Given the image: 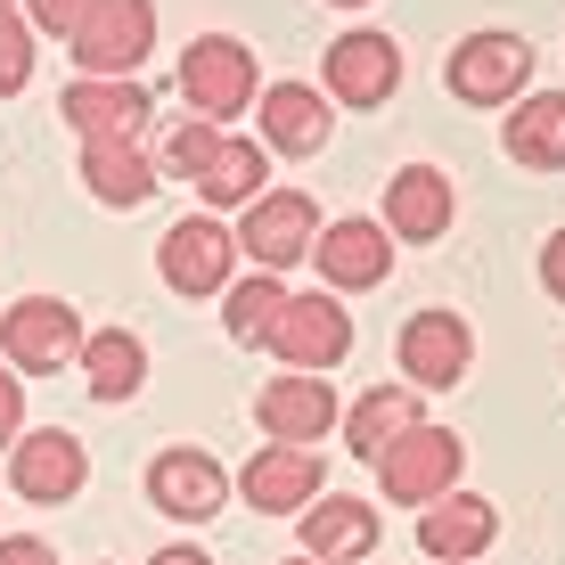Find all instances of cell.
I'll return each instance as SVG.
<instances>
[{
  "label": "cell",
  "instance_id": "6da1fadb",
  "mask_svg": "<svg viewBox=\"0 0 565 565\" xmlns=\"http://www.w3.org/2000/svg\"><path fill=\"white\" fill-rule=\"evenodd\" d=\"M66 50L90 83H140V66L156 50V0H90V17L74 25Z\"/></svg>",
  "mask_w": 565,
  "mask_h": 565
},
{
  "label": "cell",
  "instance_id": "7a4b0ae2",
  "mask_svg": "<svg viewBox=\"0 0 565 565\" xmlns=\"http://www.w3.org/2000/svg\"><path fill=\"white\" fill-rule=\"evenodd\" d=\"M524 83H533V50H524V33H467V42L443 57V90H451L459 107H516Z\"/></svg>",
  "mask_w": 565,
  "mask_h": 565
},
{
  "label": "cell",
  "instance_id": "3957f363",
  "mask_svg": "<svg viewBox=\"0 0 565 565\" xmlns=\"http://www.w3.org/2000/svg\"><path fill=\"white\" fill-rule=\"evenodd\" d=\"M181 99L205 115V124H230V115H246V99H263V66L246 42H230V33H198V42L181 50Z\"/></svg>",
  "mask_w": 565,
  "mask_h": 565
},
{
  "label": "cell",
  "instance_id": "277c9868",
  "mask_svg": "<svg viewBox=\"0 0 565 565\" xmlns=\"http://www.w3.org/2000/svg\"><path fill=\"white\" fill-rule=\"evenodd\" d=\"M459 467H467V443L451 435V426L418 418L394 451H377V492L394 500V509H426V500L459 492Z\"/></svg>",
  "mask_w": 565,
  "mask_h": 565
},
{
  "label": "cell",
  "instance_id": "5b68a950",
  "mask_svg": "<svg viewBox=\"0 0 565 565\" xmlns=\"http://www.w3.org/2000/svg\"><path fill=\"white\" fill-rule=\"evenodd\" d=\"M74 353H83V320H74V303L17 296L9 311H0V361H9L17 377H57Z\"/></svg>",
  "mask_w": 565,
  "mask_h": 565
},
{
  "label": "cell",
  "instance_id": "8992f818",
  "mask_svg": "<svg viewBox=\"0 0 565 565\" xmlns=\"http://www.w3.org/2000/svg\"><path fill=\"white\" fill-rule=\"evenodd\" d=\"M156 270H164L172 296H222V287L238 279V238H230L222 213H189V222L164 230V246H156Z\"/></svg>",
  "mask_w": 565,
  "mask_h": 565
},
{
  "label": "cell",
  "instance_id": "52a82bcc",
  "mask_svg": "<svg viewBox=\"0 0 565 565\" xmlns=\"http://www.w3.org/2000/svg\"><path fill=\"white\" fill-rule=\"evenodd\" d=\"M394 361H402L411 394H443V385H459L476 369V328L459 311H411L402 337H394Z\"/></svg>",
  "mask_w": 565,
  "mask_h": 565
},
{
  "label": "cell",
  "instance_id": "ba28073f",
  "mask_svg": "<svg viewBox=\"0 0 565 565\" xmlns=\"http://www.w3.org/2000/svg\"><path fill=\"white\" fill-rule=\"evenodd\" d=\"M148 509L181 516V524H213L230 509V467L213 451H198V443H172V451L148 459Z\"/></svg>",
  "mask_w": 565,
  "mask_h": 565
},
{
  "label": "cell",
  "instance_id": "9c48e42d",
  "mask_svg": "<svg viewBox=\"0 0 565 565\" xmlns=\"http://www.w3.org/2000/svg\"><path fill=\"white\" fill-rule=\"evenodd\" d=\"M230 238H238V255H255V270H270V279H279L287 263H311V238H320V205H311L303 189H263Z\"/></svg>",
  "mask_w": 565,
  "mask_h": 565
},
{
  "label": "cell",
  "instance_id": "30bf717a",
  "mask_svg": "<svg viewBox=\"0 0 565 565\" xmlns=\"http://www.w3.org/2000/svg\"><path fill=\"white\" fill-rule=\"evenodd\" d=\"M9 483H17V500H33V509H66V500L90 483V451L66 435V426H25V435L9 443Z\"/></svg>",
  "mask_w": 565,
  "mask_h": 565
},
{
  "label": "cell",
  "instance_id": "8fae6325",
  "mask_svg": "<svg viewBox=\"0 0 565 565\" xmlns=\"http://www.w3.org/2000/svg\"><path fill=\"white\" fill-rule=\"evenodd\" d=\"M402 90V50L385 42V33H337L320 57V99L328 107H385Z\"/></svg>",
  "mask_w": 565,
  "mask_h": 565
},
{
  "label": "cell",
  "instance_id": "7c38bea8",
  "mask_svg": "<svg viewBox=\"0 0 565 565\" xmlns=\"http://www.w3.org/2000/svg\"><path fill=\"white\" fill-rule=\"evenodd\" d=\"M337 418H344V402H337V385H328V377H296V369H279V377L255 385V426L270 443H303V451H320V443L337 435Z\"/></svg>",
  "mask_w": 565,
  "mask_h": 565
},
{
  "label": "cell",
  "instance_id": "4fadbf2b",
  "mask_svg": "<svg viewBox=\"0 0 565 565\" xmlns=\"http://www.w3.org/2000/svg\"><path fill=\"white\" fill-rule=\"evenodd\" d=\"M320 483H328L320 451H303V443H270V451H255L238 476H230V492H246L255 516H303L311 500H320Z\"/></svg>",
  "mask_w": 565,
  "mask_h": 565
},
{
  "label": "cell",
  "instance_id": "5bb4252c",
  "mask_svg": "<svg viewBox=\"0 0 565 565\" xmlns=\"http://www.w3.org/2000/svg\"><path fill=\"white\" fill-rule=\"evenodd\" d=\"M311 270H320V279L337 287V296L385 287V279H394V238H385V222H369V213L320 222V238H311Z\"/></svg>",
  "mask_w": 565,
  "mask_h": 565
},
{
  "label": "cell",
  "instance_id": "9a60e30c",
  "mask_svg": "<svg viewBox=\"0 0 565 565\" xmlns=\"http://www.w3.org/2000/svg\"><path fill=\"white\" fill-rule=\"evenodd\" d=\"M270 353L296 369V377H328V369L353 353V320H344L337 296H287L279 328H270Z\"/></svg>",
  "mask_w": 565,
  "mask_h": 565
},
{
  "label": "cell",
  "instance_id": "2e32d148",
  "mask_svg": "<svg viewBox=\"0 0 565 565\" xmlns=\"http://www.w3.org/2000/svg\"><path fill=\"white\" fill-rule=\"evenodd\" d=\"M492 541H500V509L483 492H443V500H426V516H418V550L435 565H476Z\"/></svg>",
  "mask_w": 565,
  "mask_h": 565
},
{
  "label": "cell",
  "instance_id": "e0dca14e",
  "mask_svg": "<svg viewBox=\"0 0 565 565\" xmlns=\"http://www.w3.org/2000/svg\"><path fill=\"white\" fill-rule=\"evenodd\" d=\"M451 172H435V164H402L394 181H385V238H411V246H435L443 230H451Z\"/></svg>",
  "mask_w": 565,
  "mask_h": 565
},
{
  "label": "cell",
  "instance_id": "ac0fdd59",
  "mask_svg": "<svg viewBox=\"0 0 565 565\" xmlns=\"http://www.w3.org/2000/svg\"><path fill=\"white\" fill-rule=\"evenodd\" d=\"M255 107H263V156H320L337 131V107L311 83H270Z\"/></svg>",
  "mask_w": 565,
  "mask_h": 565
},
{
  "label": "cell",
  "instance_id": "d6986e66",
  "mask_svg": "<svg viewBox=\"0 0 565 565\" xmlns=\"http://www.w3.org/2000/svg\"><path fill=\"white\" fill-rule=\"evenodd\" d=\"M377 524H385V516L369 509V500H353V492H320V500L296 516V533H303V557L353 565V557L377 550Z\"/></svg>",
  "mask_w": 565,
  "mask_h": 565
},
{
  "label": "cell",
  "instance_id": "ffe728a7",
  "mask_svg": "<svg viewBox=\"0 0 565 565\" xmlns=\"http://www.w3.org/2000/svg\"><path fill=\"white\" fill-rule=\"evenodd\" d=\"M57 115H66L83 140H140L148 90H140V83H90V74H74L66 99H57Z\"/></svg>",
  "mask_w": 565,
  "mask_h": 565
},
{
  "label": "cell",
  "instance_id": "44dd1931",
  "mask_svg": "<svg viewBox=\"0 0 565 565\" xmlns=\"http://www.w3.org/2000/svg\"><path fill=\"white\" fill-rule=\"evenodd\" d=\"M189 189L205 198V213H246V205L270 189V156H263V140H230V131H222Z\"/></svg>",
  "mask_w": 565,
  "mask_h": 565
},
{
  "label": "cell",
  "instance_id": "7402d4cb",
  "mask_svg": "<svg viewBox=\"0 0 565 565\" xmlns=\"http://www.w3.org/2000/svg\"><path fill=\"white\" fill-rule=\"evenodd\" d=\"M500 148L524 172H565V90H524L500 124Z\"/></svg>",
  "mask_w": 565,
  "mask_h": 565
},
{
  "label": "cell",
  "instance_id": "603a6c76",
  "mask_svg": "<svg viewBox=\"0 0 565 565\" xmlns=\"http://www.w3.org/2000/svg\"><path fill=\"white\" fill-rule=\"evenodd\" d=\"M74 369H83V385H90V402H131L148 385V344L131 337V328H90L83 337V353H74Z\"/></svg>",
  "mask_w": 565,
  "mask_h": 565
},
{
  "label": "cell",
  "instance_id": "cb8c5ba5",
  "mask_svg": "<svg viewBox=\"0 0 565 565\" xmlns=\"http://www.w3.org/2000/svg\"><path fill=\"white\" fill-rule=\"evenodd\" d=\"M418 402H426V394H411V385H369L353 411L337 418V426H344V451L377 467V451H394V443L418 426Z\"/></svg>",
  "mask_w": 565,
  "mask_h": 565
},
{
  "label": "cell",
  "instance_id": "d4e9b609",
  "mask_svg": "<svg viewBox=\"0 0 565 565\" xmlns=\"http://www.w3.org/2000/svg\"><path fill=\"white\" fill-rule=\"evenodd\" d=\"M83 181L99 205H148L156 198V164L140 156V140H83Z\"/></svg>",
  "mask_w": 565,
  "mask_h": 565
},
{
  "label": "cell",
  "instance_id": "484cf974",
  "mask_svg": "<svg viewBox=\"0 0 565 565\" xmlns=\"http://www.w3.org/2000/svg\"><path fill=\"white\" fill-rule=\"evenodd\" d=\"M279 311H287V287L270 279V270H255V279H230V287H222V328H230V344H270Z\"/></svg>",
  "mask_w": 565,
  "mask_h": 565
},
{
  "label": "cell",
  "instance_id": "4316f807",
  "mask_svg": "<svg viewBox=\"0 0 565 565\" xmlns=\"http://www.w3.org/2000/svg\"><path fill=\"white\" fill-rule=\"evenodd\" d=\"M25 83H33V25L25 9H0V99H17Z\"/></svg>",
  "mask_w": 565,
  "mask_h": 565
},
{
  "label": "cell",
  "instance_id": "83f0119b",
  "mask_svg": "<svg viewBox=\"0 0 565 565\" xmlns=\"http://www.w3.org/2000/svg\"><path fill=\"white\" fill-rule=\"evenodd\" d=\"M213 140H222V131H213V124H172V131H164V172H181V181H198V164L213 156Z\"/></svg>",
  "mask_w": 565,
  "mask_h": 565
},
{
  "label": "cell",
  "instance_id": "f1b7e54d",
  "mask_svg": "<svg viewBox=\"0 0 565 565\" xmlns=\"http://www.w3.org/2000/svg\"><path fill=\"white\" fill-rule=\"evenodd\" d=\"M90 17V0H25V25H33V42H74V25Z\"/></svg>",
  "mask_w": 565,
  "mask_h": 565
},
{
  "label": "cell",
  "instance_id": "f546056e",
  "mask_svg": "<svg viewBox=\"0 0 565 565\" xmlns=\"http://www.w3.org/2000/svg\"><path fill=\"white\" fill-rule=\"evenodd\" d=\"M17 435H25V377L0 361V443H17Z\"/></svg>",
  "mask_w": 565,
  "mask_h": 565
},
{
  "label": "cell",
  "instance_id": "4dcf8cb0",
  "mask_svg": "<svg viewBox=\"0 0 565 565\" xmlns=\"http://www.w3.org/2000/svg\"><path fill=\"white\" fill-rule=\"evenodd\" d=\"M0 565H57V550L42 533H0Z\"/></svg>",
  "mask_w": 565,
  "mask_h": 565
},
{
  "label": "cell",
  "instance_id": "1f68e13d",
  "mask_svg": "<svg viewBox=\"0 0 565 565\" xmlns=\"http://www.w3.org/2000/svg\"><path fill=\"white\" fill-rule=\"evenodd\" d=\"M541 287L565 303V230H550V246H541Z\"/></svg>",
  "mask_w": 565,
  "mask_h": 565
},
{
  "label": "cell",
  "instance_id": "d6a6232c",
  "mask_svg": "<svg viewBox=\"0 0 565 565\" xmlns=\"http://www.w3.org/2000/svg\"><path fill=\"white\" fill-rule=\"evenodd\" d=\"M148 565H213V557H205V550H198V541H172V550H156V557H148Z\"/></svg>",
  "mask_w": 565,
  "mask_h": 565
},
{
  "label": "cell",
  "instance_id": "836d02e7",
  "mask_svg": "<svg viewBox=\"0 0 565 565\" xmlns=\"http://www.w3.org/2000/svg\"><path fill=\"white\" fill-rule=\"evenodd\" d=\"M287 565H328V557H303V550H296V557H287Z\"/></svg>",
  "mask_w": 565,
  "mask_h": 565
},
{
  "label": "cell",
  "instance_id": "e575fe53",
  "mask_svg": "<svg viewBox=\"0 0 565 565\" xmlns=\"http://www.w3.org/2000/svg\"><path fill=\"white\" fill-rule=\"evenodd\" d=\"M337 9H361V0H337Z\"/></svg>",
  "mask_w": 565,
  "mask_h": 565
},
{
  "label": "cell",
  "instance_id": "d590c367",
  "mask_svg": "<svg viewBox=\"0 0 565 565\" xmlns=\"http://www.w3.org/2000/svg\"><path fill=\"white\" fill-rule=\"evenodd\" d=\"M0 9H17V0H0Z\"/></svg>",
  "mask_w": 565,
  "mask_h": 565
}]
</instances>
